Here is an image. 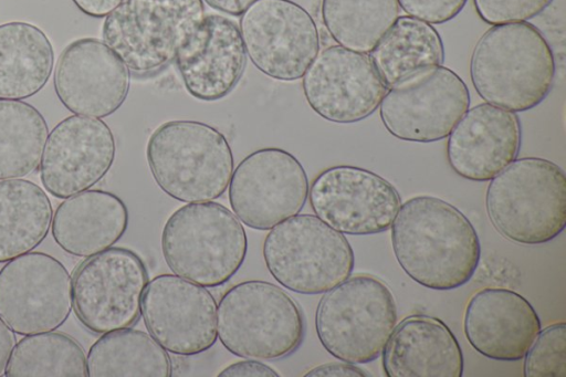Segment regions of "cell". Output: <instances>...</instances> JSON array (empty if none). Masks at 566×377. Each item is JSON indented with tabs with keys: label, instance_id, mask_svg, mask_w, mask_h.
Segmentation results:
<instances>
[{
	"label": "cell",
	"instance_id": "cell-19",
	"mask_svg": "<svg viewBox=\"0 0 566 377\" xmlns=\"http://www.w3.org/2000/svg\"><path fill=\"white\" fill-rule=\"evenodd\" d=\"M129 70L102 40L81 38L61 52L53 86L62 105L73 114L103 118L115 113L129 90Z\"/></svg>",
	"mask_w": 566,
	"mask_h": 377
},
{
	"label": "cell",
	"instance_id": "cell-5",
	"mask_svg": "<svg viewBox=\"0 0 566 377\" xmlns=\"http://www.w3.org/2000/svg\"><path fill=\"white\" fill-rule=\"evenodd\" d=\"M247 251L242 223L214 201L178 208L161 232V252L170 271L205 287L228 282L243 264Z\"/></svg>",
	"mask_w": 566,
	"mask_h": 377
},
{
	"label": "cell",
	"instance_id": "cell-38",
	"mask_svg": "<svg viewBox=\"0 0 566 377\" xmlns=\"http://www.w3.org/2000/svg\"><path fill=\"white\" fill-rule=\"evenodd\" d=\"M14 345V332L0 318V376L4 374L8 359Z\"/></svg>",
	"mask_w": 566,
	"mask_h": 377
},
{
	"label": "cell",
	"instance_id": "cell-17",
	"mask_svg": "<svg viewBox=\"0 0 566 377\" xmlns=\"http://www.w3.org/2000/svg\"><path fill=\"white\" fill-rule=\"evenodd\" d=\"M302 78L310 107L337 124L369 117L379 108L388 90L368 54L340 45L318 52Z\"/></svg>",
	"mask_w": 566,
	"mask_h": 377
},
{
	"label": "cell",
	"instance_id": "cell-3",
	"mask_svg": "<svg viewBox=\"0 0 566 377\" xmlns=\"http://www.w3.org/2000/svg\"><path fill=\"white\" fill-rule=\"evenodd\" d=\"M146 158L157 186L188 203L221 197L234 167L226 136L209 124L189 119L159 125L148 138Z\"/></svg>",
	"mask_w": 566,
	"mask_h": 377
},
{
	"label": "cell",
	"instance_id": "cell-24",
	"mask_svg": "<svg viewBox=\"0 0 566 377\" xmlns=\"http://www.w3.org/2000/svg\"><path fill=\"white\" fill-rule=\"evenodd\" d=\"M128 220V209L118 196L87 189L57 206L51 231L66 253L88 258L113 247L126 232Z\"/></svg>",
	"mask_w": 566,
	"mask_h": 377
},
{
	"label": "cell",
	"instance_id": "cell-30",
	"mask_svg": "<svg viewBox=\"0 0 566 377\" xmlns=\"http://www.w3.org/2000/svg\"><path fill=\"white\" fill-rule=\"evenodd\" d=\"M398 0H322L321 15L332 39L369 54L399 17Z\"/></svg>",
	"mask_w": 566,
	"mask_h": 377
},
{
	"label": "cell",
	"instance_id": "cell-21",
	"mask_svg": "<svg viewBox=\"0 0 566 377\" xmlns=\"http://www.w3.org/2000/svg\"><path fill=\"white\" fill-rule=\"evenodd\" d=\"M522 143L516 113L480 103L464 113L448 136L452 170L472 181H488L517 158Z\"/></svg>",
	"mask_w": 566,
	"mask_h": 377
},
{
	"label": "cell",
	"instance_id": "cell-9",
	"mask_svg": "<svg viewBox=\"0 0 566 377\" xmlns=\"http://www.w3.org/2000/svg\"><path fill=\"white\" fill-rule=\"evenodd\" d=\"M205 15L202 0H124L105 17L102 38L128 70L150 74L175 60Z\"/></svg>",
	"mask_w": 566,
	"mask_h": 377
},
{
	"label": "cell",
	"instance_id": "cell-28",
	"mask_svg": "<svg viewBox=\"0 0 566 377\" xmlns=\"http://www.w3.org/2000/svg\"><path fill=\"white\" fill-rule=\"evenodd\" d=\"M90 377H169L167 350L150 335L134 328L102 334L86 356Z\"/></svg>",
	"mask_w": 566,
	"mask_h": 377
},
{
	"label": "cell",
	"instance_id": "cell-34",
	"mask_svg": "<svg viewBox=\"0 0 566 377\" xmlns=\"http://www.w3.org/2000/svg\"><path fill=\"white\" fill-rule=\"evenodd\" d=\"M468 0H398L399 7L410 17L430 24H442L454 19Z\"/></svg>",
	"mask_w": 566,
	"mask_h": 377
},
{
	"label": "cell",
	"instance_id": "cell-27",
	"mask_svg": "<svg viewBox=\"0 0 566 377\" xmlns=\"http://www.w3.org/2000/svg\"><path fill=\"white\" fill-rule=\"evenodd\" d=\"M53 209L44 190L27 179L0 181V263L31 252L46 238Z\"/></svg>",
	"mask_w": 566,
	"mask_h": 377
},
{
	"label": "cell",
	"instance_id": "cell-39",
	"mask_svg": "<svg viewBox=\"0 0 566 377\" xmlns=\"http://www.w3.org/2000/svg\"><path fill=\"white\" fill-rule=\"evenodd\" d=\"M210 7L231 15H241L255 0H205Z\"/></svg>",
	"mask_w": 566,
	"mask_h": 377
},
{
	"label": "cell",
	"instance_id": "cell-20",
	"mask_svg": "<svg viewBox=\"0 0 566 377\" xmlns=\"http://www.w3.org/2000/svg\"><path fill=\"white\" fill-rule=\"evenodd\" d=\"M175 61L192 97L202 102L222 100L234 90L245 69L247 53L239 27L221 14H206Z\"/></svg>",
	"mask_w": 566,
	"mask_h": 377
},
{
	"label": "cell",
	"instance_id": "cell-10",
	"mask_svg": "<svg viewBox=\"0 0 566 377\" xmlns=\"http://www.w3.org/2000/svg\"><path fill=\"white\" fill-rule=\"evenodd\" d=\"M148 283L144 261L126 248H108L88 256L72 276L73 310L94 334L134 326Z\"/></svg>",
	"mask_w": 566,
	"mask_h": 377
},
{
	"label": "cell",
	"instance_id": "cell-29",
	"mask_svg": "<svg viewBox=\"0 0 566 377\" xmlns=\"http://www.w3.org/2000/svg\"><path fill=\"white\" fill-rule=\"evenodd\" d=\"M48 124L21 100H0V180L24 177L40 165Z\"/></svg>",
	"mask_w": 566,
	"mask_h": 377
},
{
	"label": "cell",
	"instance_id": "cell-2",
	"mask_svg": "<svg viewBox=\"0 0 566 377\" xmlns=\"http://www.w3.org/2000/svg\"><path fill=\"white\" fill-rule=\"evenodd\" d=\"M471 83L485 103L518 113L539 105L554 85L556 64L547 40L534 24L492 25L470 57Z\"/></svg>",
	"mask_w": 566,
	"mask_h": 377
},
{
	"label": "cell",
	"instance_id": "cell-18",
	"mask_svg": "<svg viewBox=\"0 0 566 377\" xmlns=\"http://www.w3.org/2000/svg\"><path fill=\"white\" fill-rule=\"evenodd\" d=\"M113 132L101 118L71 115L48 134L40 179L53 197L65 199L101 181L115 160Z\"/></svg>",
	"mask_w": 566,
	"mask_h": 377
},
{
	"label": "cell",
	"instance_id": "cell-31",
	"mask_svg": "<svg viewBox=\"0 0 566 377\" xmlns=\"http://www.w3.org/2000/svg\"><path fill=\"white\" fill-rule=\"evenodd\" d=\"M6 377H86V355L71 336L60 332L24 335L15 343Z\"/></svg>",
	"mask_w": 566,
	"mask_h": 377
},
{
	"label": "cell",
	"instance_id": "cell-35",
	"mask_svg": "<svg viewBox=\"0 0 566 377\" xmlns=\"http://www.w3.org/2000/svg\"><path fill=\"white\" fill-rule=\"evenodd\" d=\"M220 377H279L280 375L270 366L253 359L242 360L226 367Z\"/></svg>",
	"mask_w": 566,
	"mask_h": 377
},
{
	"label": "cell",
	"instance_id": "cell-11",
	"mask_svg": "<svg viewBox=\"0 0 566 377\" xmlns=\"http://www.w3.org/2000/svg\"><path fill=\"white\" fill-rule=\"evenodd\" d=\"M239 30L252 64L277 81L302 78L321 48L313 17L292 0H255L240 15Z\"/></svg>",
	"mask_w": 566,
	"mask_h": 377
},
{
	"label": "cell",
	"instance_id": "cell-6",
	"mask_svg": "<svg viewBox=\"0 0 566 377\" xmlns=\"http://www.w3.org/2000/svg\"><path fill=\"white\" fill-rule=\"evenodd\" d=\"M217 334L223 347L238 357L276 360L301 346L305 323L300 306L284 290L250 280L221 296Z\"/></svg>",
	"mask_w": 566,
	"mask_h": 377
},
{
	"label": "cell",
	"instance_id": "cell-26",
	"mask_svg": "<svg viewBox=\"0 0 566 377\" xmlns=\"http://www.w3.org/2000/svg\"><path fill=\"white\" fill-rule=\"evenodd\" d=\"M369 57L385 85L390 88L442 65L444 46L432 24L408 14L399 15L371 50Z\"/></svg>",
	"mask_w": 566,
	"mask_h": 377
},
{
	"label": "cell",
	"instance_id": "cell-36",
	"mask_svg": "<svg viewBox=\"0 0 566 377\" xmlns=\"http://www.w3.org/2000/svg\"><path fill=\"white\" fill-rule=\"evenodd\" d=\"M306 377H369L370 375L352 363H326L305 374Z\"/></svg>",
	"mask_w": 566,
	"mask_h": 377
},
{
	"label": "cell",
	"instance_id": "cell-16",
	"mask_svg": "<svg viewBox=\"0 0 566 377\" xmlns=\"http://www.w3.org/2000/svg\"><path fill=\"white\" fill-rule=\"evenodd\" d=\"M217 308L205 286L160 274L145 287L140 315L149 335L167 352L193 356L211 348L218 338Z\"/></svg>",
	"mask_w": 566,
	"mask_h": 377
},
{
	"label": "cell",
	"instance_id": "cell-4",
	"mask_svg": "<svg viewBox=\"0 0 566 377\" xmlns=\"http://www.w3.org/2000/svg\"><path fill=\"white\" fill-rule=\"evenodd\" d=\"M485 208L506 239L527 245L552 241L566 224V175L548 159L516 158L490 180Z\"/></svg>",
	"mask_w": 566,
	"mask_h": 377
},
{
	"label": "cell",
	"instance_id": "cell-13",
	"mask_svg": "<svg viewBox=\"0 0 566 377\" xmlns=\"http://www.w3.org/2000/svg\"><path fill=\"white\" fill-rule=\"evenodd\" d=\"M470 107L464 81L440 65L387 90L380 119L394 137L413 143L447 138Z\"/></svg>",
	"mask_w": 566,
	"mask_h": 377
},
{
	"label": "cell",
	"instance_id": "cell-12",
	"mask_svg": "<svg viewBox=\"0 0 566 377\" xmlns=\"http://www.w3.org/2000/svg\"><path fill=\"white\" fill-rule=\"evenodd\" d=\"M308 187L305 169L294 155L265 147L239 163L230 178L228 196L243 224L265 231L303 209Z\"/></svg>",
	"mask_w": 566,
	"mask_h": 377
},
{
	"label": "cell",
	"instance_id": "cell-37",
	"mask_svg": "<svg viewBox=\"0 0 566 377\" xmlns=\"http://www.w3.org/2000/svg\"><path fill=\"white\" fill-rule=\"evenodd\" d=\"M124 0H72L76 8L92 18H104Z\"/></svg>",
	"mask_w": 566,
	"mask_h": 377
},
{
	"label": "cell",
	"instance_id": "cell-15",
	"mask_svg": "<svg viewBox=\"0 0 566 377\" xmlns=\"http://www.w3.org/2000/svg\"><path fill=\"white\" fill-rule=\"evenodd\" d=\"M307 197L315 216L338 232L352 235L388 230L402 203L387 179L349 165L321 171L308 187Z\"/></svg>",
	"mask_w": 566,
	"mask_h": 377
},
{
	"label": "cell",
	"instance_id": "cell-32",
	"mask_svg": "<svg viewBox=\"0 0 566 377\" xmlns=\"http://www.w3.org/2000/svg\"><path fill=\"white\" fill-rule=\"evenodd\" d=\"M523 358L525 377H566L565 322L539 331Z\"/></svg>",
	"mask_w": 566,
	"mask_h": 377
},
{
	"label": "cell",
	"instance_id": "cell-23",
	"mask_svg": "<svg viewBox=\"0 0 566 377\" xmlns=\"http://www.w3.org/2000/svg\"><path fill=\"white\" fill-rule=\"evenodd\" d=\"M388 377H461V346L440 318L413 314L396 325L382 350Z\"/></svg>",
	"mask_w": 566,
	"mask_h": 377
},
{
	"label": "cell",
	"instance_id": "cell-1",
	"mask_svg": "<svg viewBox=\"0 0 566 377\" xmlns=\"http://www.w3.org/2000/svg\"><path fill=\"white\" fill-rule=\"evenodd\" d=\"M390 227L397 262L424 287H460L479 266V235L467 216L446 200L412 197L401 203Z\"/></svg>",
	"mask_w": 566,
	"mask_h": 377
},
{
	"label": "cell",
	"instance_id": "cell-14",
	"mask_svg": "<svg viewBox=\"0 0 566 377\" xmlns=\"http://www.w3.org/2000/svg\"><path fill=\"white\" fill-rule=\"evenodd\" d=\"M73 308L66 268L44 252H28L0 270V318L18 335L55 331Z\"/></svg>",
	"mask_w": 566,
	"mask_h": 377
},
{
	"label": "cell",
	"instance_id": "cell-22",
	"mask_svg": "<svg viewBox=\"0 0 566 377\" xmlns=\"http://www.w3.org/2000/svg\"><path fill=\"white\" fill-rule=\"evenodd\" d=\"M542 327L533 305L515 291L485 287L472 295L463 318L470 345L500 362L522 359Z\"/></svg>",
	"mask_w": 566,
	"mask_h": 377
},
{
	"label": "cell",
	"instance_id": "cell-33",
	"mask_svg": "<svg viewBox=\"0 0 566 377\" xmlns=\"http://www.w3.org/2000/svg\"><path fill=\"white\" fill-rule=\"evenodd\" d=\"M554 0H473L482 21L490 25L524 22L541 14Z\"/></svg>",
	"mask_w": 566,
	"mask_h": 377
},
{
	"label": "cell",
	"instance_id": "cell-7",
	"mask_svg": "<svg viewBox=\"0 0 566 377\" xmlns=\"http://www.w3.org/2000/svg\"><path fill=\"white\" fill-rule=\"evenodd\" d=\"M397 321L390 289L368 274L349 276L325 292L315 312L316 334L323 347L352 364L378 358Z\"/></svg>",
	"mask_w": 566,
	"mask_h": 377
},
{
	"label": "cell",
	"instance_id": "cell-8",
	"mask_svg": "<svg viewBox=\"0 0 566 377\" xmlns=\"http://www.w3.org/2000/svg\"><path fill=\"white\" fill-rule=\"evenodd\" d=\"M262 254L277 283L308 295L332 290L350 276L355 265L345 235L308 213H297L270 229Z\"/></svg>",
	"mask_w": 566,
	"mask_h": 377
},
{
	"label": "cell",
	"instance_id": "cell-25",
	"mask_svg": "<svg viewBox=\"0 0 566 377\" xmlns=\"http://www.w3.org/2000/svg\"><path fill=\"white\" fill-rule=\"evenodd\" d=\"M54 51L48 35L24 21L0 24V100H25L51 77Z\"/></svg>",
	"mask_w": 566,
	"mask_h": 377
}]
</instances>
